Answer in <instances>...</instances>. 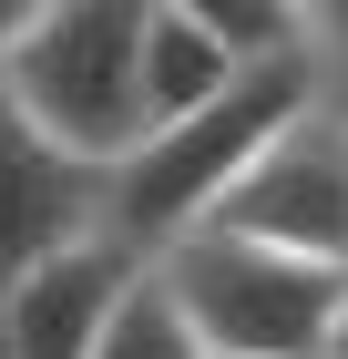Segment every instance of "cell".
<instances>
[{
	"instance_id": "obj_1",
	"label": "cell",
	"mask_w": 348,
	"mask_h": 359,
	"mask_svg": "<svg viewBox=\"0 0 348 359\" xmlns=\"http://www.w3.org/2000/svg\"><path fill=\"white\" fill-rule=\"evenodd\" d=\"M318 103V62L287 52V62H246L236 83L215 93L205 113H185V123H164V134H144L123 165L103 175L113 195V236H134L144 257H164L185 226H205L225 195H236V175L267 154L277 134H287L297 113Z\"/></svg>"
},
{
	"instance_id": "obj_2",
	"label": "cell",
	"mask_w": 348,
	"mask_h": 359,
	"mask_svg": "<svg viewBox=\"0 0 348 359\" xmlns=\"http://www.w3.org/2000/svg\"><path fill=\"white\" fill-rule=\"evenodd\" d=\"M154 277L185 308V329L205 339V359H328V329L348 308V267L256 247L225 226H185L154 257Z\"/></svg>"
},
{
	"instance_id": "obj_3",
	"label": "cell",
	"mask_w": 348,
	"mask_h": 359,
	"mask_svg": "<svg viewBox=\"0 0 348 359\" xmlns=\"http://www.w3.org/2000/svg\"><path fill=\"white\" fill-rule=\"evenodd\" d=\"M144 21L154 0H41L21 52L0 62L11 103L103 175L144 144Z\"/></svg>"
},
{
	"instance_id": "obj_4",
	"label": "cell",
	"mask_w": 348,
	"mask_h": 359,
	"mask_svg": "<svg viewBox=\"0 0 348 359\" xmlns=\"http://www.w3.org/2000/svg\"><path fill=\"white\" fill-rule=\"evenodd\" d=\"M205 226L256 236V247H287V257H318V267H348V103L318 93V103L236 175V195H225Z\"/></svg>"
},
{
	"instance_id": "obj_5",
	"label": "cell",
	"mask_w": 348,
	"mask_h": 359,
	"mask_svg": "<svg viewBox=\"0 0 348 359\" xmlns=\"http://www.w3.org/2000/svg\"><path fill=\"white\" fill-rule=\"evenodd\" d=\"M113 226V195H103V165H82L72 144H52L11 103L0 83V287H21L41 257L82 247Z\"/></svg>"
},
{
	"instance_id": "obj_6",
	"label": "cell",
	"mask_w": 348,
	"mask_h": 359,
	"mask_svg": "<svg viewBox=\"0 0 348 359\" xmlns=\"http://www.w3.org/2000/svg\"><path fill=\"white\" fill-rule=\"evenodd\" d=\"M154 257L134 236H82V247L41 257L21 287H0V359H103V329L123 318V298L144 287Z\"/></svg>"
},
{
	"instance_id": "obj_7",
	"label": "cell",
	"mask_w": 348,
	"mask_h": 359,
	"mask_svg": "<svg viewBox=\"0 0 348 359\" xmlns=\"http://www.w3.org/2000/svg\"><path fill=\"white\" fill-rule=\"evenodd\" d=\"M236 72H246V62H225L195 21H174V11L154 0V21H144V134H164V123L205 113Z\"/></svg>"
},
{
	"instance_id": "obj_8",
	"label": "cell",
	"mask_w": 348,
	"mask_h": 359,
	"mask_svg": "<svg viewBox=\"0 0 348 359\" xmlns=\"http://www.w3.org/2000/svg\"><path fill=\"white\" fill-rule=\"evenodd\" d=\"M174 21H195L225 62H287L307 52V0H164Z\"/></svg>"
},
{
	"instance_id": "obj_9",
	"label": "cell",
	"mask_w": 348,
	"mask_h": 359,
	"mask_svg": "<svg viewBox=\"0 0 348 359\" xmlns=\"http://www.w3.org/2000/svg\"><path fill=\"white\" fill-rule=\"evenodd\" d=\"M103 359H205V339L185 329V308L164 298V277L144 267V287L123 298V318L103 329Z\"/></svg>"
},
{
	"instance_id": "obj_10",
	"label": "cell",
	"mask_w": 348,
	"mask_h": 359,
	"mask_svg": "<svg viewBox=\"0 0 348 359\" xmlns=\"http://www.w3.org/2000/svg\"><path fill=\"white\" fill-rule=\"evenodd\" d=\"M307 62L328 103H348V0H307Z\"/></svg>"
},
{
	"instance_id": "obj_11",
	"label": "cell",
	"mask_w": 348,
	"mask_h": 359,
	"mask_svg": "<svg viewBox=\"0 0 348 359\" xmlns=\"http://www.w3.org/2000/svg\"><path fill=\"white\" fill-rule=\"evenodd\" d=\"M31 21H41V0H0V62L21 52V31H31Z\"/></svg>"
},
{
	"instance_id": "obj_12",
	"label": "cell",
	"mask_w": 348,
	"mask_h": 359,
	"mask_svg": "<svg viewBox=\"0 0 348 359\" xmlns=\"http://www.w3.org/2000/svg\"><path fill=\"white\" fill-rule=\"evenodd\" d=\"M328 359H348V308H338V329H328Z\"/></svg>"
}]
</instances>
